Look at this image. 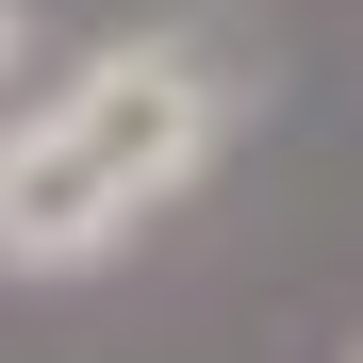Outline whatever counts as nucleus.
I'll return each mask as SVG.
<instances>
[{"label":"nucleus","mask_w":363,"mask_h":363,"mask_svg":"<svg viewBox=\"0 0 363 363\" xmlns=\"http://www.w3.org/2000/svg\"><path fill=\"white\" fill-rule=\"evenodd\" d=\"M248 83L215 67L199 33H116L83 50L50 99L0 116V281H83L116 264L149 215H182L231 149Z\"/></svg>","instance_id":"f257e3e1"},{"label":"nucleus","mask_w":363,"mask_h":363,"mask_svg":"<svg viewBox=\"0 0 363 363\" xmlns=\"http://www.w3.org/2000/svg\"><path fill=\"white\" fill-rule=\"evenodd\" d=\"M17 50H33V0H0V83H17Z\"/></svg>","instance_id":"f03ea898"},{"label":"nucleus","mask_w":363,"mask_h":363,"mask_svg":"<svg viewBox=\"0 0 363 363\" xmlns=\"http://www.w3.org/2000/svg\"><path fill=\"white\" fill-rule=\"evenodd\" d=\"M347 363H363V330H347Z\"/></svg>","instance_id":"7ed1b4c3"}]
</instances>
